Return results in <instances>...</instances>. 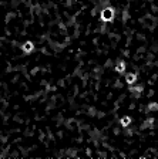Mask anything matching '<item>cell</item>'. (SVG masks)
<instances>
[{"label": "cell", "instance_id": "obj_1", "mask_svg": "<svg viewBox=\"0 0 158 159\" xmlns=\"http://www.w3.org/2000/svg\"><path fill=\"white\" fill-rule=\"evenodd\" d=\"M116 16V10L112 7H105L103 12H101V20L103 21H111Z\"/></svg>", "mask_w": 158, "mask_h": 159}, {"label": "cell", "instance_id": "obj_2", "mask_svg": "<svg viewBox=\"0 0 158 159\" xmlns=\"http://www.w3.org/2000/svg\"><path fill=\"white\" fill-rule=\"evenodd\" d=\"M21 50L24 51V53H31L34 50V44L31 43V41H26L24 44L21 45Z\"/></svg>", "mask_w": 158, "mask_h": 159}, {"label": "cell", "instance_id": "obj_3", "mask_svg": "<svg viewBox=\"0 0 158 159\" xmlns=\"http://www.w3.org/2000/svg\"><path fill=\"white\" fill-rule=\"evenodd\" d=\"M125 67H127L125 61H124V60H120V61L117 63V65H116V71H117V73H124Z\"/></svg>", "mask_w": 158, "mask_h": 159}, {"label": "cell", "instance_id": "obj_4", "mask_svg": "<svg viewBox=\"0 0 158 159\" xmlns=\"http://www.w3.org/2000/svg\"><path fill=\"white\" fill-rule=\"evenodd\" d=\"M125 81L128 82V84H134V82L137 81V74L135 73H130L125 75Z\"/></svg>", "mask_w": 158, "mask_h": 159}, {"label": "cell", "instance_id": "obj_5", "mask_svg": "<svg viewBox=\"0 0 158 159\" xmlns=\"http://www.w3.org/2000/svg\"><path fill=\"white\" fill-rule=\"evenodd\" d=\"M120 124H121V127H124V128L130 127V124H131V118H130V117H123V118L120 119Z\"/></svg>", "mask_w": 158, "mask_h": 159}, {"label": "cell", "instance_id": "obj_6", "mask_svg": "<svg viewBox=\"0 0 158 159\" xmlns=\"http://www.w3.org/2000/svg\"><path fill=\"white\" fill-rule=\"evenodd\" d=\"M130 90H131V92H133L134 95H140L142 92V87L141 85H137V87H131V88H130Z\"/></svg>", "mask_w": 158, "mask_h": 159}, {"label": "cell", "instance_id": "obj_7", "mask_svg": "<svg viewBox=\"0 0 158 159\" xmlns=\"http://www.w3.org/2000/svg\"><path fill=\"white\" fill-rule=\"evenodd\" d=\"M152 122H154V119H152V118H150V119H147V121H145V122H144V124H142V129H145V128H151V127H152Z\"/></svg>", "mask_w": 158, "mask_h": 159}, {"label": "cell", "instance_id": "obj_8", "mask_svg": "<svg viewBox=\"0 0 158 159\" xmlns=\"http://www.w3.org/2000/svg\"><path fill=\"white\" fill-rule=\"evenodd\" d=\"M148 110H150V111H157L158 110V104H157V102L150 104V105H148Z\"/></svg>", "mask_w": 158, "mask_h": 159}]
</instances>
